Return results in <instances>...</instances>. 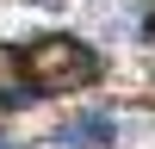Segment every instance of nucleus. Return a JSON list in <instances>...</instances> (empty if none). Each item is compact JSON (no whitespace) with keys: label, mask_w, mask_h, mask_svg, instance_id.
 Segmentation results:
<instances>
[{"label":"nucleus","mask_w":155,"mask_h":149,"mask_svg":"<svg viewBox=\"0 0 155 149\" xmlns=\"http://www.w3.org/2000/svg\"><path fill=\"white\" fill-rule=\"evenodd\" d=\"M19 74H25V93H74L106 74V56L68 31H50L31 50H19Z\"/></svg>","instance_id":"1"},{"label":"nucleus","mask_w":155,"mask_h":149,"mask_svg":"<svg viewBox=\"0 0 155 149\" xmlns=\"http://www.w3.org/2000/svg\"><path fill=\"white\" fill-rule=\"evenodd\" d=\"M112 137H118V124H112L106 112H93V118H74L68 131H62V143L68 149H112Z\"/></svg>","instance_id":"2"},{"label":"nucleus","mask_w":155,"mask_h":149,"mask_svg":"<svg viewBox=\"0 0 155 149\" xmlns=\"http://www.w3.org/2000/svg\"><path fill=\"white\" fill-rule=\"evenodd\" d=\"M149 37H155V6H149Z\"/></svg>","instance_id":"3"}]
</instances>
